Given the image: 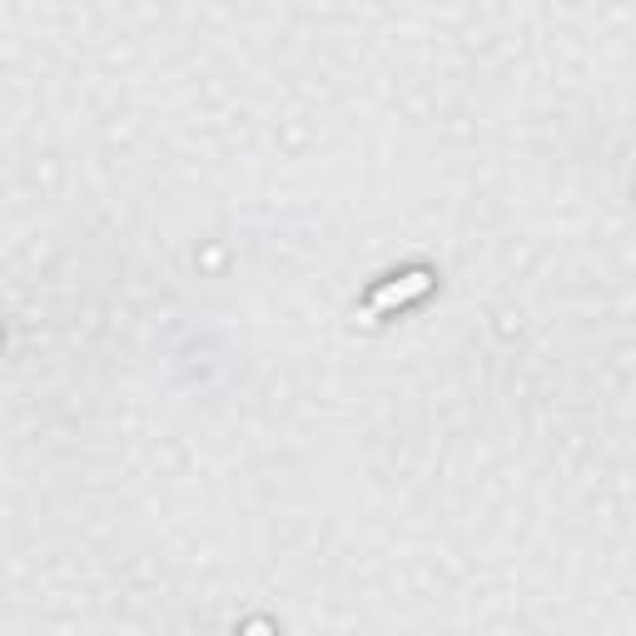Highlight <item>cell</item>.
Instances as JSON below:
<instances>
[{
	"label": "cell",
	"mask_w": 636,
	"mask_h": 636,
	"mask_svg": "<svg viewBox=\"0 0 636 636\" xmlns=\"http://www.w3.org/2000/svg\"><path fill=\"white\" fill-rule=\"evenodd\" d=\"M423 289H428V274H408L403 284H388V289L373 293V303L363 309V319H379L383 309H393V303H403V299H413V293H423Z\"/></svg>",
	"instance_id": "6da1fadb"
}]
</instances>
